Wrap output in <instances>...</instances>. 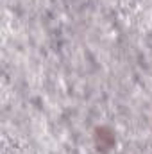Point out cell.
<instances>
[{"instance_id": "1", "label": "cell", "mask_w": 152, "mask_h": 154, "mask_svg": "<svg viewBox=\"0 0 152 154\" xmlns=\"http://www.w3.org/2000/svg\"><path fill=\"white\" fill-rule=\"evenodd\" d=\"M93 142L97 145V149L100 152H109L116 143V136H114V131L108 125H100L95 129L93 133Z\"/></svg>"}]
</instances>
